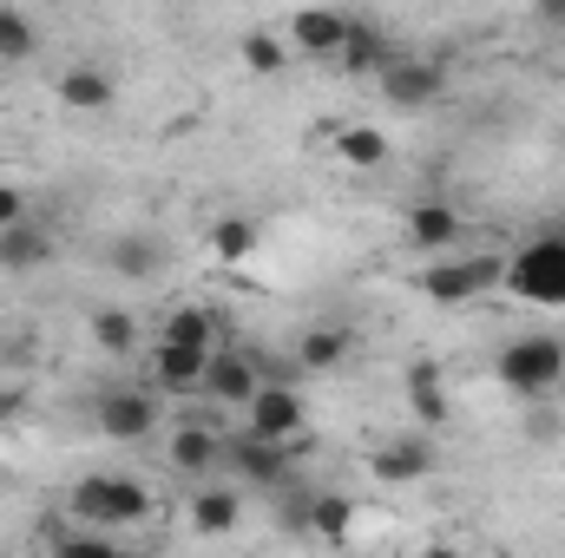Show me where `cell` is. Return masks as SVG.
Returning <instances> with one entry per match:
<instances>
[{
  "mask_svg": "<svg viewBox=\"0 0 565 558\" xmlns=\"http://www.w3.org/2000/svg\"><path fill=\"white\" fill-rule=\"evenodd\" d=\"M493 375H500V388H513V395H526V401H546V395L565 382V342L546 335V329L513 335V342L500 348Z\"/></svg>",
  "mask_w": 565,
  "mask_h": 558,
  "instance_id": "6da1fadb",
  "label": "cell"
},
{
  "mask_svg": "<svg viewBox=\"0 0 565 558\" xmlns=\"http://www.w3.org/2000/svg\"><path fill=\"white\" fill-rule=\"evenodd\" d=\"M73 519L113 533V526H145L151 519V493H145L132 473H86L73 486Z\"/></svg>",
  "mask_w": 565,
  "mask_h": 558,
  "instance_id": "7a4b0ae2",
  "label": "cell"
},
{
  "mask_svg": "<svg viewBox=\"0 0 565 558\" xmlns=\"http://www.w3.org/2000/svg\"><path fill=\"white\" fill-rule=\"evenodd\" d=\"M500 282H507L520 302H533V309H565V237L546 230V237L520 244V250L507 257V277Z\"/></svg>",
  "mask_w": 565,
  "mask_h": 558,
  "instance_id": "3957f363",
  "label": "cell"
},
{
  "mask_svg": "<svg viewBox=\"0 0 565 558\" xmlns=\"http://www.w3.org/2000/svg\"><path fill=\"white\" fill-rule=\"evenodd\" d=\"M500 277H507V257H434L415 282H422L427 302H473Z\"/></svg>",
  "mask_w": 565,
  "mask_h": 558,
  "instance_id": "277c9868",
  "label": "cell"
},
{
  "mask_svg": "<svg viewBox=\"0 0 565 558\" xmlns=\"http://www.w3.org/2000/svg\"><path fill=\"white\" fill-rule=\"evenodd\" d=\"M302 427H309V408H302V395H296L289 382H264V388L250 395V408H244V433H257V440H270V447H296Z\"/></svg>",
  "mask_w": 565,
  "mask_h": 558,
  "instance_id": "5b68a950",
  "label": "cell"
},
{
  "mask_svg": "<svg viewBox=\"0 0 565 558\" xmlns=\"http://www.w3.org/2000/svg\"><path fill=\"white\" fill-rule=\"evenodd\" d=\"M440 93H447V66H440L434 53H395V60L382 66V99L402 106V112H422Z\"/></svg>",
  "mask_w": 565,
  "mask_h": 558,
  "instance_id": "8992f818",
  "label": "cell"
},
{
  "mask_svg": "<svg viewBox=\"0 0 565 558\" xmlns=\"http://www.w3.org/2000/svg\"><path fill=\"white\" fill-rule=\"evenodd\" d=\"M296 453H302V440H296V447H270V440H257V433L224 440V466H231L237 480H250V486H289Z\"/></svg>",
  "mask_w": 565,
  "mask_h": 558,
  "instance_id": "52a82bcc",
  "label": "cell"
},
{
  "mask_svg": "<svg viewBox=\"0 0 565 558\" xmlns=\"http://www.w3.org/2000/svg\"><path fill=\"white\" fill-rule=\"evenodd\" d=\"M349 20H355V13H335V7H302V13H289V46H296V53H316V60H342Z\"/></svg>",
  "mask_w": 565,
  "mask_h": 558,
  "instance_id": "ba28073f",
  "label": "cell"
},
{
  "mask_svg": "<svg viewBox=\"0 0 565 558\" xmlns=\"http://www.w3.org/2000/svg\"><path fill=\"white\" fill-rule=\"evenodd\" d=\"M151 427H158V408L145 388H106L99 395V433L106 440H145Z\"/></svg>",
  "mask_w": 565,
  "mask_h": 558,
  "instance_id": "9c48e42d",
  "label": "cell"
},
{
  "mask_svg": "<svg viewBox=\"0 0 565 558\" xmlns=\"http://www.w3.org/2000/svg\"><path fill=\"white\" fill-rule=\"evenodd\" d=\"M427 466H434V440H427V433H395V440H382L375 460H369V473L388 480V486H415Z\"/></svg>",
  "mask_w": 565,
  "mask_h": 558,
  "instance_id": "30bf717a",
  "label": "cell"
},
{
  "mask_svg": "<svg viewBox=\"0 0 565 558\" xmlns=\"http://www.w3.org/2000/svg\"><path fill=\"white\" fill-rule=\"evenodd\" d=\"M257 388H264V382H257V362H250V355H231V348L211 355V368H204V395H211V401H224V408H250Z\"/></svg>",
  "mask_w": 565,
  "mask_h": 558,
  "instance_id": "8fae6325",
  "label": "cell"
},
{
  "mask_svg": "<svg viewBox=\"0 0 565 558\" xmlns=\"http://www.w3.org/2000/svg\"><path fill=\"white\" fill-rule=\"evenodd\" d=\"M204 368H211L204 348H178V342H158V348H151V382H158L164 395H198V388H204Z\"/></svg>",
  "mask_w": 565,
  "mask_h": 558,
  "instance_id": "7c38bea8",
  "label": "cell"
},
{
  "mask_svg": "<svg viewBox=\"0 0 565 558\" xmlns=\"http://www.w3.org/2000/svg\"><path fill=\"white\" fill-rule=\"evenodd\" d=\"M454 237H460V217H454L440 197H422V204L408 211V244H415L422 257H447Z\"/></svg>",
  "mask_w": 565,
  "mask_h": 558,
  "instance_id": "4fadbf2b",
  "label": "cell"
},
{
  "mask_svg": "<svg viewBox=\"0 0 565 558\" xmlns=\"http://www.w3.org/2000/svg\"><path fill=\"white\" fill-rule=\"evenodd\" d=\"M408 408H415V420H422L427 433L434 427H447V415H454V401H447V382H440V362H408Z\"/></svg>",
  "mask_w": 565,
  "mask_h": 558,
  "instance_id": "5bb4252c",
  "label": "cell"
},
{
  "mask_svg": "<svg viewBox=\"0 0 565 558\" xmlns=\"http://www.w3.org/2000/svg\"><path fill=\"white\" fill-rule=\"evenodd\" d=\"M237 526H244V493H237V486H204V493L191 500V533L224 539V533H237Z\"/></svg>",
  "mask_w": 565,
  "mask_h": 558,
  "instance_id": "9a60e30c",
  "label": "cell"
},
{
  "mask_svg": "<svg viewBox=\"0 0 565 558\" xmlns=\"http://www.w3.org/2000/svg\"><path fill=\"white\" fill-rule=\"evenodd\" d=\"M395 60V46H388V33L375 26V20H349V40H342V73H375L382 79V66Z\"/></svg>",
  "mask_w": 565,
  "mask_h": 558,
  "instance_id": "2e32d148",
  "label": "cell"
},
{
  "mask_svg": "<svg viewBox=\"0 0 565 558\" xmlns=\"http://www.w3.org/2000/svg\"><path fill=\"white\" fill-rule=\"evenodd\" d=\"M349 329H335V322H322V329H309L302 342H296V368L302 375H335L342 362H349Z\"/></svg>",
  "mask_w": 565,
  "mask_h": 558,
  "instance_id": "e0dca14e",
  "label": "cell"
},
{
  "mask_svg": "<svg viewBox=\"0 0 565 558\" xmlns=\"http://www.w3.org/2000/svg\"><path fill=\"white\" fill-rule=\"evenodd\" d=\"M224 460V440L204 427V420H184L178 433H171V473H211Z\"/></svg>",
  "mask_w": 565,
  "mask_h": 558,
  "instance_id": "ac0fdd59",
  "label": "cell"
},
{
  "mask_svg": "<svg viewBox=\"0 0 565 558\" xmlns=\"http://www.w3.org/2000/svg\"><path fill=\"white\" fill-rule=\"evenodd\" d=\"M106 264H113V277H126V282H151V277H158V264H164V244H158V237H145V230L113 237Z\"/></svg>",
  "mask_w": 565,
  "mask_h": 558,
  "instance_id": "d6986e66",
  "label": "cell"
},
{
  "mask_svg": "<svg viewBox=\"0 0 565 558\" xmlns=\"http://www.w3.org/2000/svg\"><path fill=\"white\" fill-rule=\"evenodd\" d=\"M46 257H53V237L26 217L20 230H0V270H13V277H26V270H46Z\"/></svg>",
  "mask_w": 565,
  "mask_h": 558,
  "instance_id": "ffe728a7",
  "label": "cell"
},
{
  "mask_svg": "<svg viewBox=\"0 0 565 558\" xmlns=\"http://www.w3.org/2000/svg\"><path fill=\"white\" fill-rule=\"evenodd\" d=\"M164 342L217 355V309H204V302H184V309H171V315H164Z\"/></svg>",
  "mask_w": 565,
  "mask_h": 558,
  "instance_id": "44dd1931",
  "label": "cell"
},
{
  "mask_svg": "<svg viewBox=\"0 0 565 558\" xmlns=\"http://www.w3.org/2000/svg\"><path fill=\"white\" fill-rule=\"evenodd\" d=\"M335 158L349 171H375V164H388V132L382 126H342L335 132Z\"/></svg>",
  "mask_w": 565,
  "mask_h": 558,
  "instance_id": "7402d4cb",
  "label": "cell"
},
{
  "mask_svg": "<svg viewBox=\"0 0 565 558\" xmlns=\"http://www.w3.org/2000/svg\"><path fill=\"white\" fill-rule=\"evenodd\" d=\"M60 99H66L73 112H106V106H113V79H106L99 66H66Z\"/></svg>",
  "mask_w": 565,
  "mask_h": 558,
  "instance_id": "603a6c76",
  "label": "cell"
},
{
  "mask_svg": "<svg viewBox=\"0 0 565 558\" xmlns=\"http://www.w3.org/2000/svg\"><path fill=\"white\" fill-rule=\"evenodd\" d=\"M93 342H99L106 355H119V362H126V355L139 348V322H132L126 309H113V302H99V309H93Z\"/></svg>",
  "mask_w": 565,
  "mask_h": 558,
  "instance_id": "cb8c5ba5",
  "label": "cell"
},
{
  "mask_svg": "<svg viewBox=\"0 0 565 558\" xmlns=\"http://www.w3.org/2000/svg\"><path fill=\"white\" fill-rule=\"evenodd\" d=\"M349 526H355V500H342V493H316L309 500V533L316 539H349Z\"/></svg>",
  "mask_w": 565,
  "mask_h": 558,
  "instance_id": "d4e9b609",
  "label": "cell"
},
{
  "mask_svg": "<svg viewBox=\"0 0 565 558\" xmlns=\"http://www.w3.org/2000/svg\"><path fill=\"white\" fill-rule=\"evenodd\" d=\"M40 53V26L20 7H0V60H33Z\"/></svg>",
  "mask_w": 565,
  "mask_h": 558,
  "instance_id": "484cf974",
  "label": "cell"
},
{
  "mask_svg": "<svg viewBox=\"0 0 565 558\" xmlns=\"http://www.w3.org/2000/svg\"><path fill=\"white\" fill-rule=\"evenodd\" d=\"M211 250H217L224 264H244V257L257 250V224H250V217H217V230H211Z\"/></svg>",
  "mask_w": 565,
  "mask_h": 558,
  "instance_id": "4316f807",
  "label": "cell"
},
{
  "mask_svg": "<svg viewBox=\"0 0 565 558\" xmlns=\"http://www.w3.org/2000/svg\"><path fill=\"white\" fill-rule=\"evenodd\" d=\"M244 66H250V73H264V79H270V73H282V66H289L282 33H244Z\"/></svg>",
  "mask_w": 565,
  "mask_h": 558,
  "instance_id": "83f0119b",
  "label": "cell"
},
{
  "mask_svg": "<svg viewBox=\"0 0 565 558\" xmlns=\"http://www.w3.org/2000/svg\"><path fill=\"white\" fill-rule=\"evenodd\" d=\"M53 558H126L106 533H66L60 546H53Z\"/></svg>",
  "mask_w": 565,
  "mask_h": 558,
  "instance_id": "f1b7e54d",
  "label": "cell"
},
{
  "mask_svg": "<svg viewBox=\"0 0 565 558\" xmlns=\"http://www.w3.org/2000/svg\"><path fill=\"white\" fill-rule=\"evenodd\" d=\"M26 224V197L13 184H0V230H20Z\"/></svg>",
  "mask_w": 565,
  "mask_h": 558,
  "instance_id": "f546056e",
  "label": "cell"
},
{
  "mask_svg": "<svg viewBox=\"0 0 565 558\" xmlns=\"http://www.w3.org/2000/svg\"><path fill=\"white\" fill-rule=\"evenodd\" d=\"M422 558H467V552H454V546H427Z\"/></svg>",
  "mask_w": 565,
  "mask_h": 558,
  "instance_id": "4dcf8cb0",
  "label": "cell"
}]
</instances>
